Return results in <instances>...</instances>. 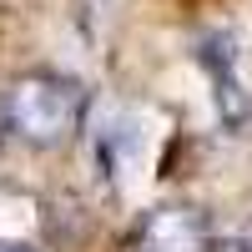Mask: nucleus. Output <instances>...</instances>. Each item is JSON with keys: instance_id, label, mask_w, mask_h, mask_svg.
I'll list each match as a JSON object with an SVG mask.
<instances>
[{"instance_id": "nucleus-5", "label": "nucleus", "mask_w": 252, "mask_h": 252, "mask_svg": "<svg viewBox=\"0 0 252 252\" xmlns=\"http://www.w3.org/2000/svg\"><path fill=\"white\" fill-rule=\"evenodd\" d=\"M237 252H252V227H242V232H237Z\"/></svg>"}, {"instance_id": "nucleus-4", "label": "nucleus", "mask_w": 252, "mask_h": 252, "mask_svg": "<svg viewBox=\"0 0 252 252\" xmlns=\"http://www.w3.org/2000/svg\"><path fill=\"white\" fill-rule=\"evenodd\" d=\"M0 252H35L31 242H15V237H0Z\"/></svg>"}, {"instance_id": "nucleus-3", "label": "nucleus", "mask_w": 252, "mask_h": 252, "mask_svg": "<svg viewBox=\"0 0 252 252\" xmlns=\"http://www.w3.org/2000/svg\"><path fill=\"white\" fill-rule=\"evenodd\" d=\"M202 66L212 71V86H217V106H222V121L227 126H242L252 116V96L242 91L237 81V66H232V40H202Z\"/></svg>"}, {"instance_id": "nucleus-2", "label": "nucleus", "mask_w": 252, "mask_h": 252, "mask_svg": "<svg viewBox=\"0 0 252 252\" xmlns=\"http://www.w3.org/2000/svg\"><path fill=\"white\" fill-rule=\"evenodd\" d=\"M212 247H217L212 217L187 202L152 207L136 227V252H212Z\"/></svg>"}, {"instance_id": "nucleus-1", "label": "nucleus", "mask_w": 252, "mask_h": 252, "mask_svg": "<svg viewBox=\"0 0 252 252\" xmlns=\"http://www.w3.org/2000/svg\"><path fill=\"white\" fill-rule=\"evenodd\" d=\"M86 121V86L56 71H26L0 91V126L35 152L66 146Z\"/></svg>"}]
</instances>
